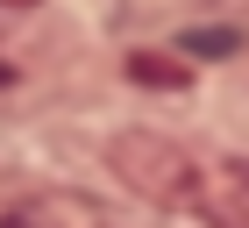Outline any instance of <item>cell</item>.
Wrapping results in <instances>:
<instances>
[{"mask_svg": "<svg viewBox=\"0 0 249 228\" xmlns=\"http://www.w3.org/2000/svg\"><path fill=\"white\" fill-rule=\"evenodd\" d=\"M107 164L150 207H199V164H192V150H178L171 135H157V129H121L107 143Z\"/></svg>", "mask_w": 249, "mask_h": 228, "instance_id": "1", "label": "cell"}, {"mask_svg": "<svg viewBox=\"0 0 249 228\" xmlns=\"http://www.w3.org/2000/svg\"><path fill=\"white\" fill-rule=\"evenodd\" d=\"M0 228H93L86 192H21L0 207Z\"/></svg>", "mask_w": 249, "mask_h": 228, "instance_id": "2", "label": "cell"}, {"mask_svg": "<svg viewBox=\"0 0 249 228\" xmlns=\"http://www.w3.org/2000/svg\"><path fill=\"white\" fill-rule=\"evenodd\" d=\"M178 43H185L192 57H228V50H242V36H235V29H185Z\"/></svg>", "mask_w": 249, "mask_h": 228, "instance_id": "3", "label": "cell"}, {"mask_svg": "<svg viewBox=\"0 0 249 228\" xmlns=\"http://www.w3.org/2000/svg\"><path fill=\"white\" fill-rule=\"evenodd\" d=\"M128 72H135V78H150V86H185V72H178V64H157V57H135Z\"/></svg>", "mask_w": 249, "mask_h": 228, "instance_id": "4", "label": "cell"}]
</instances>
